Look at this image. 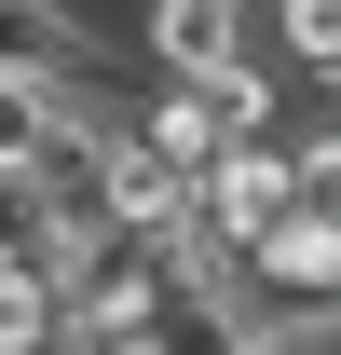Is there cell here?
Instances as JSON below:
<instances>
[{"label":"cell","mask_w":341,"mask_h":355,"mask_svg":"<svg viewBox=\"0 0 341 355\" xmlns=\"http://www.w3.org/2000/svg\"><path fill=\"white\" fill-rule=\"evenodd\" d=\"M42 355H123V328H110V314H55V342Z\"/></svg>","instance_id":"9"},{"label":"cell","mask_w":341,"mask_h":355,"mask_svg":"<svg viewBox=\"0 0 341 355\" xmlns=\"http://www.w3.org/2000/svg\"><path fill=\"white\" fill-rule=\"evenodd\" d=\"M0 69H110L55 0H0Z\"/></svg>","instance_id":"5"},{"label":"cell","mask_w":341,"mask_h":355,"mask_svg":"<svg viewBox=\"0 0 341 355\" xmlns=\"http://www.w3.org/2000/svg\"><path fill=\"white\" fill-rule=\"evenodd\" d=\"M123 355H246V301H232V287L164 273V287L123 314Z\"/></svg>","instance_id":"4"},{"label":"cell","mask_w":341,"mask_h":355,"mask_svg":"<svg viewBox=\"0 0 341 355\" xmlns=\"http://www.w3.org/2000/svg\"><path fill=\"white\" fill-rule=\"evenodd\" d=\"M246 314H341V205H287L273 232L232 246Z\"/></svg>","instance_id":"1"},{"label":"cell","mask_w":341,"mask_h":355,"mask_svg":"<svg viewBox=\"0 0 341 355\" xmlns=\"http://www.w3.org/2000/svg\"><path fill=\"white\" fill-rule=\"evenodd\" d=\"M246 14H273V42H287L300 83H328V69H341V0H246Z\"/></svg>","instance_id":"7"},{"label":"cell","mask_w":341,"mask_h":355,"mask_svg":"<svg viewBox=\"0 0 341 355\" xmlns=\"http://www.w3.org/2000/svg\"><path fill=\"white\" fill-rule=\"evenodd\" d=\"M246 28H259V14H218V0H137V14H123V42H137L150 83H205V69H232Z\"/></svg>","instance_id":"3"},{"label":"cell","mask_w":341,"mask_h":355,"mask_svg":"<svg viewBox=\"0 0 341 355\" xmlns=\"http://www.w3.org/2000/svg\"><path fill=\"white\" fill-rule=\"evenodd\" d=\"M55 260H28V246H0V355H42L55 342Z\"/></svg>","instance_id":"6"},{"label":"cell","mask_w":341,"mask_h":355,"mask_svg":"<svg viewBox=\"0 0 341 355\" xmlns=\"http://www.w3.org/2000/svg\"><path fill=\"white\" fill-rule=\"evenodd\" d=\"M246 355H341L328 314H246Z\"/></svg>","instance_id":"8"},{"label":"cell","mask_w":341,"mask_h":355,"mask_svg":"<svg viewBox=\"0 0 341 355\" xmlns=\"http://www.w3.org/2000/svg\"><path fill=\"white\" fill-rule=\"evenodd\" d=\"M218 14H246V0H218Z\"/></svg>","instance_id":"10"},{"label":"cell","mask_w":341,"mask_h":355,"mask_svg":"<svg viewBox=\"0 0 341 355\" xmlns=\"http://www.w3.org/2000/svg\"><path fill=\"white\" fill-rule=\"evenodd\" d=\"M123 96H110V69H0V178H28L55 150V137L110 123Z\"/></svg>","instance_id":"2"}]
</instances>
